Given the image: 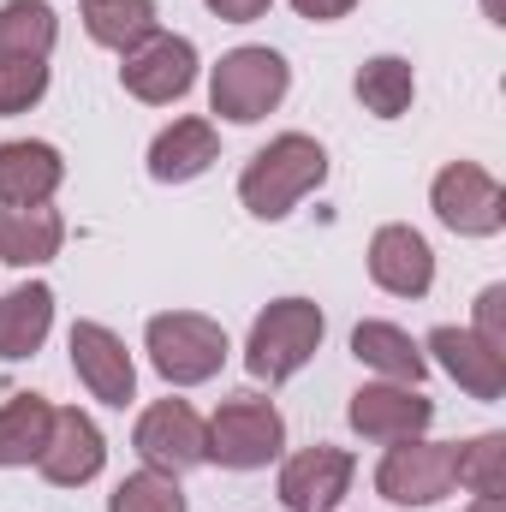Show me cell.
Listing matches in <instances>:
<instances>
[{
  "instance_id": "21",
  "label": "cell",
  "mask_w": 506,
  "mask_h": 512,
  "mask_svg": "<svg viewBox=\"0 0 506 512\" xmlns=\"http://www.w3.org/2000/svg\"><path fill=\"white\" fill-rule=\"evenodd\" d=\"M48 423H54V405L42 393H12L0 405V465H36V453L48 447Z\"/></svg>"
},
{
  "instance_id": "29",
  "label": "cell",
  "mask_w": 506,
  "mask_h": 512,
  "mask_svg": "<svg viewBox=\"0 0 506 512\" xmlns=\"http://www.w3.org/2000/svg\"><path fill=\"white\" fill-rule=\"evenodd\" d=\"M274 0H209V12L221 18V24H251V18H262Z\"/></svg>"
},
{
  "instance_id": "9",
  "label": "cell",
  "mask_w": 506,
  "mask_h": 512,
  "mask_svg": "<svg viewBox=\"0 0 506 512\" xmlns=\"http://www.w3.org/2000/svg\"><path fill=\"white\" fill-rule=\"evenodd\" d=\"M120 84L137 102H149V108H167V102L191 96V84H197V48H191V36L155 30L149 42H137L126 54V66H120Z\"/></svg>"
},
{
  "instance_id": "5",
  "label": "cell",
  "mask_w": 506,
  "mask_h": 512,
  "mask_svg": "<svg viewBox=\"0 0 506 512\" xmlns=\"http://www.w3.org/2000/svg\"><path fill=\"white\" fill-rule=\"evenodd\" d=\"M292 90V66L274 54V48H233L221 54V66L209 72V108L233 126H256L268 120Z\"/></svg>"
},
{
  "instance_id": "24",
  "label": "cell",
  "mask_w": 506,
  "mask_h": 512,
  "mask_svg": "<svg viewBox=\"0 0 506 512\" xmlns=\"http://www.w3.org/2000/svg\"><path fill=\"white\" fill-rule=\"evenodd\" d=\"M358 102L376 114V120H399V114H411V102H417V72H411V60H399V54H376V60H364L358 66Z\"/></svg>"
},
{
  "instance_id": "11",
  "label": "cell",
  "mask_w": 506,
  "mask_h": 512,
  "mask_svg": "<svg viewBox=\"0 0 506 512\" xmlns=\"http://www.w3.org/2000/svg\"><path fill=\"white\" fill-rule=\"evenodd\" d=\"M102 465H108V441H102L96 417L78 405H60L48 423V447L36 453V471L54 489H84L90 477H102Z\"/></svg>"
},
{
  "instance_id": "27",
  "label": "cell",
  "mask_w": 506,
  "mask_h": 512,
  "mask_svg": "<svg viewBox=\"0 0 506 512\" xmlns=\"http://www.w3.org/2000/svg\"><path fill=\"white\" fill-rule=\"evenodd\" d=\"M48 96V60H0V114H30Z\"/></svg>"
},
{
  "instance_id": "6",
  "label": "cell",
  "mask_w": 506,
  "mask_h": 512,
  "mask_svg": "<svg viewBox=\"0 0 506 512\" xmlns=\"http://www.w3.org/2000/svg\"><path fill=\"white\" fill-rule=\"evenodd\" d=\"M429 209L447 233L459 239H495L506 227V191L495 173H483L477 161H447L429 185Z\"/></svg>"
},
{
  "instance_id": "26",
  "label": "cell",
  "mask_w": 506,
  "mask_h": 512,
  "mask_svg": "<svg viewBox=\"0 0 506 512\" xmlns=\"http://www.w3.org/2000/svg\"><path fill=\"white\" fill-rule=\"evenodd\" d=\"M108 512H185V489H179V477L137 471L108 495Z\"/></svg>"
},
{
  "instance_id": "3",
  "label": "cell",
  "mask_w": 506,
  "mask_h": 512,
  "mask_svg": "<svg viewBox=\"0 0 506 512\" xmlns=\"http://www.w3.org/2000/svg\"><path fill=\"white\" fill-rule=\"evenodd\" d=\"M143 352H149L155 376L167 387H203L221 376V364H227L233 346H227L221 322H209L197 310H161L143 328Z\"/></svg>"
},
{
  "instance_id": "12",
  "label": "cell",
  "mask_w": 506,
  "mask_h": 512,
  "mask_svg": "<svg viewBox=\"0 0 506 512\" xmlns=\"http://www.w3.org/2000/svg\"><path fill=\"white\" fill-rule=\"evenodd\" d=\"M346 423L364 441L393 447V441H411V435H423L435 423V399H423L417 387H405V382H364L352 393V405H346Z\"/></svg>"
},
{
  "instance_id": "17",
  "label": "cell",
  "mask_w": 506,
  "mask_h": 512,
  "mask_svg": "<svg viewBox=\"0 0 506 512\" xmlns=\"http://www.w3.org/2000/svg\"><path fill=\"white\" fill-rule=\"evenodd\" d=\"M66 245V221L54 203H0V262L42 268Z\"/></svg>"
},
{
  "instance_id": "1",
  "label": "cell",
  "mask_w": 506,
  "mask_h": 512,
  "mask_svg": "<svg viewBox=\"0 0 506 512\" xmlns=\"http://www.w3.org/2000/svg\"><path fill=\"white\" fill-rule=\"evenodd\" d=\"M322 179H328V149L304 131H280L245 161L239 203L256 221H286L310 191H322Z\"/></svg>"
},
{
  "instance_id": "31",
  "label": "cell",
  "mask_w": 506,
  "mask_h": 512,
  "mask_svg": "<svg viewBox=\"0 0 506 512\" xmlns=\"http://www.w3.org/2000/svg\"><path fill=\"white\" fill-rule=\"evenodd\" d=\"M465 512H506V501H501V495H477Z\"/></svg>"
},
{
  "instance_id": "22",
  "label": "cell",
  "mask_w": 506,
  "mask_h": 512,
  "mask_svg": "<svg viewBox=\"0 0 506 512\" xmlns=\"http://www.w3.org/2000/svg\"><path fill=\"white\" fill-rule=\"evenodd\" d=\"M84 30L90 42L114 48V54H131L137 42H149L161 24H155V0H84Z\"/></svg>"
},
{
  "instance_id": "23",
  "label": "cell",
  "mask_w": 506,
  "mask_h": 512,
  "mask_svg": "<svg viewBox=\"0 0 506 512\" xmlns=\"http://www.w3.org/2000/svg\"><path fill=\"white\" fill-rule=\"evenodd\" d=\"M60 18L48 0H6L0 6V60H48Z\"/></svg>"
},
{
  "instance_id": "14",
  "label": "cell",
  "mask_w": 506,
  "mask_h": 512,
  "mask_svg": "<svg viewBox=\"0 0 506 512\" xmlns=\"http://www.w3.org/2000/svg\"><path fill=\"white\" fill-rule=\"evenodd\" d=\"M370 280H376L381 292H393V298H423L435 286V251H429V239L417 227H405V221L376 227V239H370Z\"/></svg>"
},
{
  "instance_id": "13",
  "label": "cell",
  "mask_w": 506,
  "mask_h": 512,
  "mask_svg": "<svg viewBox=\"0 0 506 512\" xmlns=\"http://www.w3.org/2000/svg\"><path fill=\"white\" fill-rule=\"evenodd\" d=\"M72 370L78 382L90 387V399L102 405H131L137 399V364H131L126 340L102 322H72Z\"/></svg>"
},
{
  "instance_id": "19",
  "label": "cell",
  "mask_w": 506,
  "mask_h": 512,
  "mask_svg": "<svg viewBox=\"0 0 506 512\" xmlns=\"http://www.w3.org/2000/svg\"><path fill=\"white\" fill-rule=\"evenodd\" d=\"M54 328V292L42 280L30 286H12L0 298V364H18V358H36L42 340Z\"/></svg>"
},
{
  "instance_id": "15",
  "label": "cell",
  "mask_w": 506,
  "mask_h": 512,
  "mask_svg": "<svg viewBox=\"0 0 506 512\" xmlns=\"http://www.w3.org/2000/svg\"><path fill=\"white\" fill-rule=\"evenodd\" d=\"M423 352H435V364L465 387L471 399H489V405H495L506 393V358L495 346H483L471 328H453V322H447V328H435V334L423 340Z\"/></svg>"
},
{
  "instance_id": "18",
  "label": "cell",
  "mask_w": 506,
  "mask_h": 512,
  "mask_svg": "<svg viewBox=\"0 0 506 512\" xmlns=\"http://www.w3.org/2000/svg\"><path fill=\"white\" fill-rule=\"evenodd\" d=\"M60 179H66V161L54 143H36V137L0 143V203H48Z\"/></svg>"
},
{
  "instance_id": "8",
  "label": "cell",
  "mask_w": 506,
  "mask_h": 512,
  "mask_svg": "<svg viewBox=\"0 0 506 512\" xmlns=\"http://www.w3.org/2000/svg\"><path fill=\"white\" fill-rule=\"evenodd\" d=\"M131 447H137L143 471H161V477H185V471L209 465V447H203V417H197L185 399H155V405L137 417Z\"/></svg>"
},
{
  "instance_id": "20",
  "label": "cell",
  "mask_w": 506,
  "mask_h": 512,
  "mask_svg": "<svg viewBox=\"0 0 506 512\" xmlns=\"http://www.w3.org/2000/svg\"><path fill=\"white\" fill-rule=\"evenodd\" d=\"M352 358H358V364H370L381 382L417 387L423 376H429L423 346H417L405 328H393V322H358V328H352Z\"/></svg>"
},
{
  "instance_id": "10",
  "label": "cell",
  "mask_w": 506,
  "mask_h": 512,
  "mask_svg": "<svg viewBox=\"0 0 506 512\" xmlns=\"http://www.w3.org/2000/svg\"><path fill=\"white\" fill-rule=\"evenodd\" d=\"M352 477H358V459L346 447H304L280 465V507L286 512H334L352 495Z\"/></svg>"
},
{
  "instance_id": "25",
  "label": "cell",
  "mask_w": 506,
  "mask_h": 512,
  "mask_svg": "<svg viewBox=\"0 0 506 512\" xmlns=\"http://www.w3.org/2000/svg\"><path fill=\"white\" fill-rule=\"evenodd\" d=\"M453 483L471 495H506V435H477L453 447Z\"/></svg>"
},
{
  "instance_id": "7",
  "label": "cell",
  "mask_w": 506,
  "mask_h": 512,
  "mask_svg": "<svg viewBox=\"0 0 506 512\" xmlns=\"http://www.w3.org/2000/svg\"><path fill=\"white\" fill-rule=\"evenodd\" d=\"M376 489L393 507H435L453 495V447L447 441H393L376 465Z\"/></svg>"
},
{
  "instance_id": "30",
  "label": "cell",
  "mask_w": 506,
  "mask_h": 512,
  "mask_svg": "<svg viewBox=\"0 0 506 512\" xmlns=\"http://www.w3.org/2000/svg\"><path fill=\"white\" fill-rule=\"evenodd\" d=\"M358 0H292V12L298 18H310V24H334V18H346Z\"/></svg>"
},
{
  "instance_id": "4",
  "label": "cell",
  "mask_w": 506,
  "mask_h": 512,
  "mask_svg": "<svg viewBox=\"0 0 506 512\" xmlns=\"http://www.w3.org/2000/svg\"><path fill=\"white\" fill-rule=\"evenodd\" d=\"M203 447H209V465L262 471V465L280 459V447H286V417H280L274 399H262V393H233V399H221L215 417L203 423Z\"/></svg>"
},
{
  "instance_id": "2",
  "label": "cell",
  "mask_w": 506,
  "mask_h": 512,
  "mask_svg": "<svg viewBox=\"0 0 506 512\" xmlns=\"http://www.w3.org/2000/svg\"><path fill=\"white\" fill-rule=\"evenodd\" d=\"M322 334H328V316L322 304L310 298H274L262 316L251 322V340H245V370L256 382H292L316 352H322Z\"/></svg>"
},
{
  "instance_id": "28",
  "label": "cell",
  "mask_w": 506,
  "mask_h": 512,
  "mask_svg": "<svg viewBox=\"0 0 506 512\" xmlns=\"http://www.w3.org/2000/svg\"><path fill=\"white\" fill-rule=\"evenodd\" d=\"M501 310H506V286H483V298H477V328H471V334H477L483 346H495V352L506 358V322H501Z\"/></svg>"
},
{
  "instance_id": "16",
  "label": "cell",
  "mask_w": 506,
  "mask_h": 512,
  "mask_svg": "<svg viewBox=\"0 0 506 512\" xmlns=\"http://www.w3.org/2000/svg\"><path fill=\"white\" fill-rule=\"evenodd\" d=\"M221 161V131L215 120H173L149 143V179L155 185H185Z\"/></svg>"
}]
</instances>
